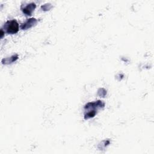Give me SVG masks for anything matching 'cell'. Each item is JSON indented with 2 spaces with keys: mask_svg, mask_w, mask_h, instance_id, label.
Wrapping results in <instances>:
<instances>
[{
  "mask_svg": "<svg viewBox=\"0 0 154 154\" xmlns=\"http://www.w3.org/2000/svg\"><path fill=\"white\" fill-rule=\"evenodd\" d=\"M4 32L7 34H16L19 31V24L14 19L8 20L4 24Z\"/></svg>",
  "mask_w": 154,
  "mask_h": 154,
  "instance_id": "6da1fadb",
  "label": "cell"
},
{
  "mask_svg": "<svg viewBox=\"0 0 154 154\" xmlns=\"http://www.w3.org/2000/svg\"><path fill=\"white\" fill-rule=\"evenodd\" d=\"M37 23V20L35 18L28 19L24 23L21 25V28L22 29H26L34 26Z\"/></svg>",
  "mask_w": 154,
  "mask_h": 154,
  "instance_id": "7a4b0ae2",
  "label": "cell"
},
{
  "mask_svg": "<svg viewBox=\"0 0 154 154\" xmlns=\"http://www.w3.org/2000/svg\"><path fill=\"white\" fill-rule=\"evenodd\" d=\"M36 5L34 3H30L25 5L23 7H22V10L26 15H31L32 11L34 10Z\"/></svg>",
  "mask_w": 154,
  "mask_h": 154,
  "instance_id": "3957f363",
  "label": "cell"
}]
</instances>
